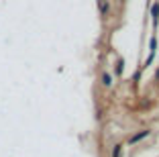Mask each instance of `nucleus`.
I'll return each instance as SVG.
<instances>
[{
    "label": "nucleus",
    "mask_w": 159,
    "mask_h": 157,
    "mask_svg": "<svg viewBox=\"0 0 159 157\" xmlns=\"http://www.w3.org/2000/svg\"><path fill=\"white\" fill-rule=\"evenodd\" d=\"M145 137H149V131H143V133H137V135H133L129 143H137V141H141V139H145Z\"/></svg>",
    "instance_id": "nucleus-1"
},
{
    "label": "nucleus",
    "mask_w": 159,
    "mask_h": 157,
    "mask_svg": "<svg viewBox=\"0 0 159 157\" xmlns=\"http://www.w3.org/2000/svg\"><path fill=\"white\" fill-rule=\"evenodd\" d=\"M102 84L106 86V88H110V86H112V80H110V76H108V74L102 76Z\"/></svg>",
    "instance_id": "nucleus-2"
},
{
    "label": "nucleus",
    "mask_w": 159,
    "mask_h": 157,
    "mask_svg": "<svg viewBox=\"0 0 159 157\" xmlns=\"http://www.w3.org/2000/svg\"><path fill=\"white\" fill-rule=\"evenodd\" d=\"M120 149H122V145H116V147H114V151H112V157H118V155H120Z\"/></svg>",
    "instance_id": "nucleus-3"
}]
</instances>
